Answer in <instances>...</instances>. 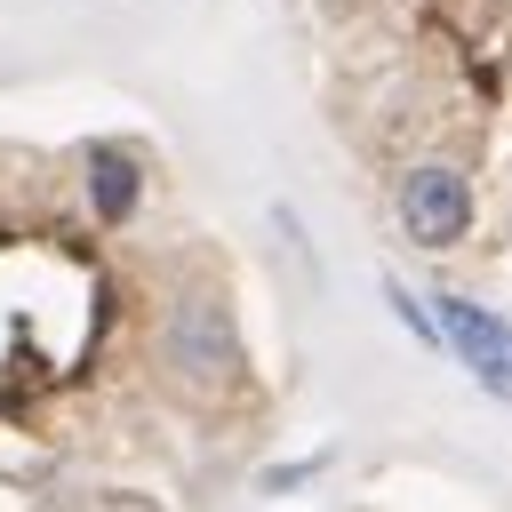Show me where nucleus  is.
Masks as SVG:
<instances>
[{
    "label": "nucleus",
    "mask_w": 512,
    "mask_h": 512,
    "mask_svg": "<svg viewBox=\"0 0 512 512\" xmlns=\"http://www.w3.org/2000/svg\"><path fill=\"white\" fill-rule=\"evenodd\" d=\"M400 224H408V240L416 248H456L464 232H472V184L456 176V168H408L400 176Z\"/></svg>",
    "instance_id": "nucleus-3"
},
{
    "label": "nucleus",
    "mask_w": 512,
    "mask_h": 512,
    "mask_svg": "<svg viewBox=\"0 0 512 512\" xmlns=\"http://www.w3.org/2000/svg\"><path fill=\"white\" fill-rule=\"evenodd\" d=\"M384 304H392V312H400V320H408V328H416L424 344H440V320H432V304H416V296H408L400 280H384Z\"/></svg>",
    "instance_id": "nucleus-5"
},
{
    "label": "nucleus",
    "mask_w": 512,
    "mask_h": 512,
    "mask_svg": "<svg viewBox=\"0 0 512 512\" xmlns=\"http://www.w3.org/2000/svg\"><path fill=\"white\" fill-rule=\"evenodd\" d=\"M432 320H440V344L472 368V384L496 392V400H512V328L488 304H472V296H440Z\"/></svg>",
    "instance_id": "nucleus-2"
},
{
    "label": "nucleus",
    "mask_w": 512,
    "mask_h": 512,
    "mask_svg": "<svg viewBox=\"0 0 512 512\" xmlns=\"http://www.w3.org/2000/svg\"><path fill=\"white\" fill-rule=\"evenodd\" d=\"M160 352H168V376L184 392H232V368H240V336H232V312L216 288H184L168 304V328H160Z\"/></svg>",
    "instance_id": "nucleus-1"
},
{
    "label": "nucleus",
    "mask_w": 512,
    "mask_h": 512,
    "mask_svg": "<svg viewBox=\"0 0 512 512\" xmlns=\"http://www.w3.org/2000/svg\"><path fill=\"white\" fill-rule=\"evenodd\" d=\"M88 200H96L104 224H120V216L136 208V160L112 152V144H96V152H88Z\"/></svg>",
    "instance_id": "nucleus-4"
}]
</instances>
